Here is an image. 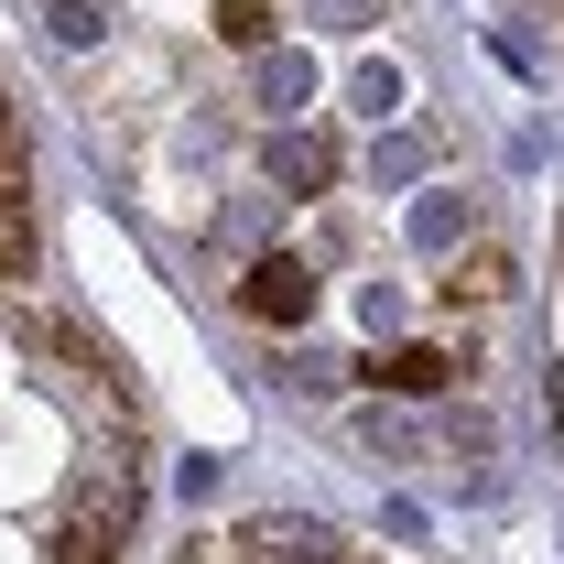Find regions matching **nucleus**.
I'll use <instances>...</instances> for the list:
<instances>
[{
    "instance_id": "f257e3e1",
    "label": "nucleus",
    "mask_w": 564,
    "mask_h": 564,
    "mask_svg": "<svg viewBox=\"0 0 564 564\" xmlns=\"http://www.w3.org/2000/svg\"><path fill=\"white\" fill-rule=\"evenodd\" d=\"M120 543H131V489L87 478V489L55 510V532H44V564H120Z\"/></svg>"
},
{
    "instance_id": "f03ea898",
    "label": "nucleus",
    "mask_w": 564,
    "mask_h": 564,
    "mask_svg": "<svg viewBox=\"0 0 564 564\" xmlns=\"http://www.w3.org/2000/svg\"><path fill=\"white\" fill-rule=\"evenodd\" d=\"M239 315H250V326H304V315H315V272H304L293 250L250 261V272H239Z\"/></svg>"
},
{
    "instance_id": "7ed1b4c3",
    "label": "nucleus",
    "mask_w": 564,
    "mask_h": 564,
    "mask_svg": "<svg viewBox=\"0 0 564 564\" xmlns=\"http://www.w3.org/2000/svg\"><path fill=\"white\" fill-rule=\"evenodd\" d=\"M239 543H250V564H348V554H337V532L304 521V510H261Z\"/></svg>"
},
{
    "instance_id": "20e7f679",
    "label": "nucleus",
    "mask_w": 564,
    "mask_h": 564,
    "mask_svg": "<svg viewBox=\"0 0 564 564\" xmlns=\"http://www.w3.org/2000/svg\"><path fill=\"white\" fill-rule=\"evenodd\" d=\"M521 293V261H510V239H467L456 261H445V304H510Z\"/></svg>"
},
{
    "instance_id": "39448f33",
    "label": "nucleus",
    "mask_w": 564,
    "mask_h": 564,
    "mask_svg": "<svg viewBox=\"0 0 564 564\" xmlns=\"http://www.w3.org/2000/svg\"><path fill=\"white\" fill-rule=\"evenodd\" d=\"M33 348H44V358H66V369L87 380V391H109V380H120V358L98 348V337H87L76 315H33Z\"/></svg>"
},
{
    "instance_id": "423d86ee",
    "label": "nucleus",
    "mask_w": 564,
    "mask_h": 564,
    "mask_svg": "<svg viewBox=\"0 0 564 564\" xmlns=\"http://www.w3.org/2000/svg\"><path fill=\"white\" fill-rule=\"evenodd\" d=\"M272 174L293 185V196H326V185H337V141H315V131H282V141H272Z\"/></svg>"
},
{
    "instance_id": "0eeeda50",
    "label": "nucleus",
    "mask_w": 564,
    "mask_h": 564,
    "mask_svg": "<svg viewBox=\"0 0 564 564\" xmlns=\"http://www.w3.org/2000/svg\"><path fill=\"white\" fill-rule=\"evenodd\" d=\"M44 261V228H33V196H0V282H33Z\"/></svg>"
},
{
    "instance_id": "6e6552de",
    "label": "nucleus",
    "mask_w": 564,
    "mask_h": 564,
    "mask_svg": "<svg viewBox=\"0 0 564 564\" xmlns=\"http://www.w3.org/2000/svg\"><path fill=\"white\" fill-rule=\"evenodd\" d=\"M369 380H380V391H445L456 358L445 348H391V358H369Z\"/></svg>"
},
{
    "instance_id": "1a4fd4ad",
    "label": "nucleus",
    "mask_w": 564,
    "mask_h": 564,
    "mask_svg": "<svg viewBox=\"0 0 564 564\" xmlns=\"http://www.w3.org/2000/svg\"><path fill=\"white\" fill-rule=\"evenodd\" d=\"M217 33L228 44H272V0H217Z\"/></svg>"
},
{
    "instance_id": "9d476101",
    "label": "nucleus",
    "mask_w": 564,
    "mask_h": 564,
    "mask_svg": "<svg viewBox=\"0 0 564 564\" xmlns=\"http://www.w3.org/2000/svg\"><path fill=\"white\" fill-rule=\"evenodd\" d=\"M304 87H315V76L293 66V55H272V66H261V98H272V109H304Z\"/></svg>"
},
{
    "instance_id": "9b49d317",
    "label": "nucleus",
    "mask_w": 564,
    "mask_h": 564,
    "mask_svg": "<svg viewBox=\"0 0 564 564\" xmlns=\"http://www.w3.org/2000/svg\"><path fill=\"white\" fill-rule=\"evenodd\" d=\"M55 44H98V0H55Z\"/></svg>"
},
{
    "instance_id": "f8f14e48",
    "label": "nucleus",
    "mask_w": 564,
    "mask_h": 564,
    "mask_svg": "<svg viewBox=\"0 0 564 564\" xmlns=\"http://www.w3.org/2000/svg\"><path fill=\"white\" fill-rule=\"evenodd\" d=\"M33 185V152H22V131H0V196H22Z\"/></svg>"
},
{
    "instance_id": "ddd939ff",
    "label": "nucleus",
    "mask_w": 564,
    "mask_h": 564,
    "mask_svg": "<svg viewBox=\"0 0 564 564\" xmlns=\"http://www.w3.org/2000/svg\"><path fill=\"white\" fill-rule=\"evenodd\" d=\"M315 11H326V22H358V11H380V0H315Z\"/></svg>"
}]
</instances>
